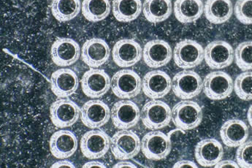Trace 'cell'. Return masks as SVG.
Listing matches in <instances>:
<instances>
[{"label":"cell","mask_w":252,"mask_h":168,"mask_svg":"<svg viewBox=\"0 0 252 168\" xmlns=\"http://www.w3.org/2000/svg\"><path fill=\"white\" fill-rule=\"evenodd\" d=\"M173 12L171 0H145L143 13L146 20L159 24L167 20Z\"/></svg>","instance_id":"26"},{"label":"cell","mask_w":252,"mask_h":168,"mask_svg":"<svg viewBox=\"0 0 252 168\" xmlns=\"http://www.w3.org/2000/svg\"><path fill=\"white\" fill-rule=\"evenodd\" d=\"M176 19L184 24L198 20L204 13L202 0H176L173 6Z\"/></svg>","instance_id":"24"},{"label":"cell","mask_w":252,"mask_h":168,"mask_svg":"<svg viewBox=\"0 0 252 168\" xmlns=\"http://www.w3.org/2000/svg\"><path fill=\"white\" fill-rule=\"evenodd\" d=\"M235 59L232 45L224 40L210 42L204 50V60L210 68L221 69L230 66Z\"/></svg>","instance_id":"9"},{"label":"cell","mask_w":252,"mask_h":168,"mask_svg":"<svg viewBox=\"0 0 252 168\" xmlns=\"http://www.w3.org/2000/svg\"><path fill=\"white\" fill-rule=\"evenodd\" d=\"M216 168H240L238 163L232 161V160H221L215 166Z\"/></svg>","instance_id":"35"},{"label":"cell","mask_w":252,"mask_h":168,"mask_svg":"<svg viewBox=\"0 0 252 168\" xmlns=\"http://www.w3.org/2000/svg\"><path fill=\"white\" fill-rule=\"evenodd\" d=\"M173 60L179 67L189 69L196 67L204 60V49L195 40L185 39L178 42L173 51Z\"/></svg>","instance_id":"4"},{"label":"cell","mask_w":252,"mask_h":168,"mask_svg":"<svg viewBox=\"0 0 252 168\" xmlns=\"http://www.w3.org/2000/svg\"><path fill=\"white\" fill-rule=\"evenodd\" d=\"M173 56L171 47L164 40H151L143 48V60L149 67L159 68L165 66L170 63Z\"/></svg>","instance_id":"18"},{"label":"cell","mask_w":252,"mask_h":168,"mask_svg":"<svg viewBox=\"0 0 252 168\" xmlns=\"http://www.w3.org/2000/svg\"><path fill=\"white\" fill-rule=\"evenodd\" d=\"M172 121L175 126L184 131L194 130L203 121V110L194 101L189 100L181 101L173 107Z\"/></svg>","instance_id":"1"},{"label":"cell","mask_w":252,"mask_h":168,"mask_svg":"<svg viewBox=\"0 0 252 168\" xmlns=\"http://www.w3.org/2000/svg\"><path fill=\"white\" fill-rule=\"evenodd\" d=\"M203 88L201 76L192 70H182L172 80V90L177 98L191 100L198 96Z\"/></svg>","instance_id":"6"},{"label":"cell","mask_w":252,"mask_h":168,"mask_svg":"<svg viewBox=\"0 0 252 168\" xmlns=\"http://www.w3.org/2000/svg\"><path fill=\"white\" fill-rule=\"evenodd\" d=\"M111 10L109 0H84L83 1V15L91 22L104 20L109 16Z\"/></svg>","instance_id":"29"},{"label":"cell","mask_w":252,"mask_h":168,"mask_svg":"<svg viewBox=\"0 0 252 168\" xmlns=\"http://www.w3.org/2000/svg\"><path fill=\"white\" fill-rule=\"evenodd\" d=\"M111 89L117 98L122 100L132 99L141 92V78L135 71L122 69L113 76Z\"/></svg>","instance_id":"5"},{"label":"cell","mask_w":252,"mask_h":168,"mask_svg":"<svg viewBox=\"0 0 252 168\" xmlns=\"http://www.w3.org/2000/svg\"><path fill=\"white\" fill-rule=\"evenodd\" d=\"M111 147V139L101 130H92L81 137V149L84 157L96 160L105 156Z\"/></svg>","instance_id":"10"},{"label":"cell","mask_w":252,"mask_h":168,"mask_svg":"<svg viewBox=\"0 0 252 168\" xmlns=\"http://www.w3.org/2000/svg\"><path fill=\"white\" fill-rule=\"evenodd\" d=\"M234 89L240 99L252 101V71H246L238 75L234 82Z\"/></svg>","instance_id":"30"},{"label":"cell","mask_w":252,"mask_h":168,"mask_svg":"<svg viewBox=\"0 0 252 168\" xmlns=\"http://www.w3.org/2000/svg\"><path fill=\"white\" fill-rule=\"evenodd\" d=\"M50 150L54 157L65 160L75 154L78 148L76 136L69 130L56 132L50 139Z\"/></svg>","instance_id":"21"},{"label":"cell","mask_w":252,"mask_h":168,"mask_svg":"<svg viewBox=\"0 0 252 168\" xmlns=\"http://www.w3.org/2000/svg\"><path fill=\"white\" fill-rule=\"evenodd\" d=\"M114 63L120 67H129L138 63L143 57V49L132 39L119 40L112 51Z\"/></svg>","instance_id":"17"},{"label":"cell","mask_w":252,"mask_h":168,"mask_svg":"<svg viewBox=\"0 0 252 168\" xmlns=\"http://www.w3.org/2000/svg\"><path fill=\"white\" fill-rule=\"evenodd\" d=\"M235 17L245 25L252 24V0H237L234 7Z\"/></svg>","instance_id":"32"},{"label":"cell","mask_w":252,"mask_h":168,"mask_svg":"<svg viewBox=\"0 0 252 168\" xmlns=\"http://www.w3.org/2000/svg\"><path fill=\"white\" fill-rule=\"evenodd\" d=\"M114 168H135L136 166L132 163H129V162L122 161L120 163H118L117 164L115 165Z\"/></svg>","instance_id":"39"},{"label":"cell","mask_w":252,"mask_h":168,"mask_svg":"<svg viewBox=\"0 0 252 168\" xmlns=\"http://www.w3.org/2000/svg\"><path fill=\"white\" fill-rule=\"evenodd\" d=\"M51 168H75V166L72 164V163L71 162L67 161V160H61V161L57 162V163H54Z\"/></svg>","instance_id":"37"},{"label":"cell","mask_w":252,"mask_h":168,"mask_svg":"<svg viewBox=\"0 0 252 168\" xmlns=\"http://www.w3.org/2000/svg\"><path fill=\"white\" fill-rule=\"evenodd\" d=\"M204 13L207 20L211 24H222L232 16L233 5L231 0H207Z\"/></svg>","instance_id":"25"},{"label":"cell","mask_w":252,"mask_h":168,"mask_svg":"<svg viewBox=\"0 0 252 168\" xmlns=\"http://www.w3.org/2000/svg\"><path fill=\"white\" fill-rule=\"evenodd\" d=\"M112 6L114 17L120 22L135 21L143 10L141 0H114Z\"/></svg>","instance_id":"27"},{"label":"cell","mask_w":252,"mask_h":168,"mask_svg":"<svg viewBox=\"0 0 252 168\" xmlns=\"http://www.w3.org/2000/svg\"><path fill=\"white\" fill-rule=\"evenodd\" d=\"M235 60L241 70H252V40L241 42L237 46Z\"/></svg>","instance_id":"31"},{"label":"cell","mask_w":252,"mask_h":168,"mask_svg":"<svg viewBox=\"0 0 252 168\" xmlns=\"http://www.w3.org/2000/svg\"><path fill=\"white\" fill-rule=\"evenodd\" d=\"M142 89L145 95L150 99H161L171 90L172 79L164 71H150L143 78Z\"/></svg>","instance_id":"13"},{"label":"cell","mask_w":252,"mask_h":168,"mask_svg":"<svg viewBox=\"0 0 252 168\" xmlns=\"http://www.w3.org/2000/svg\"><path fill=\"white\" fill-rule=\"evenodd\" d=\"M174 168H197V166L194 163V162L189 161V160H181V161L177 162L176 164L173 166Z\"/></svg>","instance_id":"36"},{"label":"cell","mask_w":252,"mask_h":168,"mask_svg":"<svg viewBox=\"0 0 252 168\" xmlns=\"http://www.w3.org/2000/svg\"><path fill=\"white\" fill-rule=\"evenodd\" d=\"M111 149L117 160H130L140 152L141 140L132 130H122L115 133L111 139Z\"/></svg>","instance_id":"2"},{"label":"cell","mask_w":252,"mask_h":168,"mask_svg":"<svg viewBox=\"0 0 252 168\" xmlns=\"http://www.w3.org/2000/svg\"><path fill=\"white\" fill-rule=\"evenodd\" d=\"M194 155L200 166L205 168L214 167L222 160L224 148L216 139H203L196 145Z\"/></svg>","instance_id":"20"},{"label":"cell","mask_w":252,"mask_h":168,"mask_svg":"<svg viewBox=\"0 0 252 168\" xmlns=\"http://www.w3.org/2000/svg\"><path fill=\"white\" fill-rule=\"evenodd\" d=\"M51 90L60 98H67L73 95L79 86L78 76L70 69H58L51 75Z\"/></svg>","instance_id":"22"},{"label":"cell","mask_w":252,"mask_h":168,"mask_svg":"<svg viewBox=\"0 0 252 168\" xmlns=\"http://www.w3.org/2000/svg\"><path fill=\"white\" fill-rule=\"evenodd\" d=\"M140 118L146 128L159 130L167 127L171 122L172 110L163 101L153 100L143 105Z\"/></svg>","instance_id":"3"},{"label":"cell","mask_w":252,"mask_h":168,"mask_svg":"<svg viewBox=\"0 0 252 168\" xmlns=\"http://www.w3.org/2000/svg\"><path fill=\"white\" fill-rule=\"evenodd\" d=\"M80 0H52L51 12L60 22H66L75 19L81 9Z\"/></svg>","instance_id":"28"},{"label":"cell","mask_w":252,"mask_h":168,"mask_svg":"<svg viewBox=\"0 0 252 168\" xmlns=\"http://www.w3.org/2000/svg\"><path fill=\"white\" fill-rule=\"evenodd\" d=\"M236 160L240 168H252V140L246 141L238 146Z\"/></svg>","instance_id":"33"},{"label":"cell","mask_w":252,"mask_h":168,"mask_svg":"<svg viewBox=\"0 0 252 168\" xmlns=\"http://www.w3.org/2000/svg\"><path fill=\"white\" fill-rule=\"evenodd\" d=\"M172 143L167 134L154 131L145 134L141 140V150L146 158L155 161L164 160L170 154Z\"/></svg>","instance_id":"8"},{"label":"cell","mask_w":252,"mask_h":168,"mask_svg":"<svg viewBox=\"0 0 252 168\" xmlns=\"http://www.w3.org/2000/svg\"><path fill=\"white\" fill-rule=\"evenodd\" d=\"M110 55L109 45L102 39H90L83 45V61L91 68H97L106 63Z\"/></svg>","instance_id":"19"},{"label":"cell","mask_w":252,"mask_h":168,"mask_svg":"<svg viewBox=\"0 0 252 168\" xmlns=\"http://www.w3.org/2000/svg\"><path fill=\"white\" fill-rule=\"evenodd\" d=\"M81 86L89 98H102L111 89V78L103 69L91 68L83 75Z\"/></svg>","instance_id":"12"},{"label":"cell","mask_w":252,"mask_h":168,"mask_svg":"<svg viewBox=\"0 0 252 168\" xmlns=\"http://www.w3.org/2000/svg\"><path fill=\"white\" fill-rule=\"evenodd\" d=\"M184 134H185L184 130H182V129L177 128L169 132L167 136H168L172 144H173V143H176V141L180 140L183 137Z\"/></svg>","instance_id":"34"},{"label":"cell","mask_w":252,"mask_h":168,"mask_svg":"<svg viewBox=\"0 0 252 168\" xmlns=\"http://www.w3.org/2000/svg\"><path fill=\"white\" fill-rule=\"evenodd\" d=\"M247 119H248L249 123L252 127V105L249 108L248 113H247Z\"/></svg>","instance_id":"40"},{"label":"cell","mask_w":252,"mask_h":168,"mask_svg":"<svg viewBox=\"0 0 252 168\" xmlns=\"http://www.w3.org/2000/svg\"><path fill=\"white\" fill-rule=\"evenodd\" d=\"M111 119L116 128L128 130L138 123L140 119V110L135 102L123 100L116 102L113 106Z\"/></svg>","instance_id":"14"},{"label":"cell","mask_w":252,"mask_h":168,"mask_svg":"<svg viewBox=\"0 0 252 168\" xmlns=\"http://www.w3.org/2000/svg\"><path fill=\"white\" fill-rule=\"evenodd\" d=\"M81 109L75 102L67 98H60L50 107L51 122L58 128H66L76 123Z\"/></svg>","instance_id":"11"},{"label":"cell","mask_w":252,"mask_h":168,"mask_svg":"<svg viewBox=\"0 0 252 168\" xmlns=\"http://www.w3.org/2000/svg\"><path fill=\"white\" fill-rule=\"evenodd\" d=\"M203 89L208 99L222 101L230 96L234 89V82L227 72L214 71L205 77Z\"/></svg>","instance_id":"7"},{"label":"cell","mask_w":252,"mask_h":168,"mask_svg":"<svg viewBox=\"0 0 252 168\" xmlns=\"http://www.w3.org/2000/svg\"><path fill=\"white\" fill-rule=\"evenodd\" d=\"M84 168H105L106 166H104L103 163H100V162L97 161H91L89 162V163H86L84 166H83Z\"/></svg>","instance_id":"38"},{"label":"cell","mask_w":252,"mask_h":168,"mask_svg":"<svg viewBox=\"0 0 252 168\" xmlns=\"http://www.w3.org/2000/svg\"><path fill=\"white\" fill-rule=\"evenodd\" d=\"M51 55L54 63L58 66H70L79 60L81 48L78 42L72 39L61 37L51 46Z\"/></svg>","instance_id":"15"},{"label":"cell","mask_w":252,"mask_h":168,"mask_svg":"<svg viewBox=\"0 0 252 168\" xmlns=\"http://www.w3.org/2000/svg\"><path fill=\"white\" fill-rule=\"evenodd\" d=\"M81 121L90 129L100 128L108 123L111 117V111L108 105L99 101H88L81 109Z\"/></svg>","instance_id":"16"},{"label":"cell","mask_w":252,"mask_h":168,"mask_svg":"<svg viewBox=\"0 0 252 168\" xmlns=\"http://www.w3.org/2000/svg\"><path fill=\"white\" fill-rule=\"evenodd\" d=\"M249 127L240 119H229L220 129V136L225 146L236 148L247 141L249 137Z\"/></svg>","instance_id":"23"}]
</instances>
